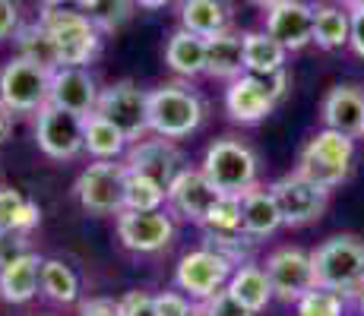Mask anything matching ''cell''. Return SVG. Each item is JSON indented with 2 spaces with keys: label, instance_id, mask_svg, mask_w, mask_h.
Here are the masks:
<instances>
[{
  "label": "cell",
  "instance_id": "obj_1",
  "mask_svg": "<svg viewBox=\"0 0 364 316\" xmlns=\"http://www.w3.org/2000/svg\"><path fill=\"white\" fill-rule=\"evenodd\" d=\"M38 23L48 29L58 51V67H86L99 58L102 32L86 13L60 6V10H41Z\"/></svg>",
  "mask_w": 364,
  "mask_h": 316
},
{
  "label": "cell",
  "instance_id": "obj_2",
  "mask_svg": "<svg viewBox=\"0 0 364 316\" xmlns=\"http://www.w3.org/2000/svg\"><path fill=\"white\" fill-rule=\"evenodd\" d=\"M206 104L184 82H165L149 92V133L162 139H184L203 124Z\"/></svg>",
  "mask_w": 364,
  "mask_h": 316
},
{
  "label": "cell",
  "instance_id": "obj_3",
  "mask_svg": "<svg viewBox=\"0 0 364 316\" xmlns=\"http://www.w3.org/2000/svg\"><path fill=\"white\" fill-rule=\"evenodd\" d=\"M203 174L213 180V187L225 196H244L247 190L257 187L260 174V158L247 143L235 136H222L203 156Z\"/></svg>",
  "mask_w": 364,
  "mask_h": 316
},
{
  "label": "cell",
  "instance_id": "obj_4",
  "mask_svg": "<svg viewBox=\"0 0 364 316\" xmlns=\"http://www.w3.org/2000/svg\"><path fill=\"white\" fill-rule=\"evenodd\" d=\"M352 161H355V139L352 136L336 133V130H320L317 136L301 149L295 171L304 180H311V184L333 190L348 180Z\"/></svg>",
  "mask_w": 364,
  "mask_h": 316
},
{
  "label": "cell",
  "instance_id": "obj_5",
  "mask_svg": "<svg viewBox=\"0 0 364 316\" xmlns=\"http://www.w3.org/2000/svg\"><path fill=\"white\" fill-rule=\"evenodd\" d=\"M314 256V272H317V288L336 294H355L364 282V241L355 234H336L323 241Z\"/></svg>",
  "mask_w": 364,
  "mask_h": 316
},
{
  "label": "cell",
  "instance_id": "obj_6",
  "mask_svg": "<svg viewBox=\"0 0 364 316\" xmlns=\"http://www.w3.org/2000/svg\"><path fill=\"white\" fill-rule=\"evenodd\" d=\"M289 89V73H244L235 82H228L225 89V108L237 124H260L266 114H272V108L279 104V98Z\"/></svg>",
  "mask_w": 364,
  "mask_h": 316
},
{
  "label": "cell",
  "instance_id": "obj_7",
  "mask_svg": "<svg viewBox=\"0 0 364 316\" xmlns=\"http://www.w3.org/2000/svg\"><path fill=\"white\" fill-rule=\"evenodd\" d=\"M51 76L54 70L32 63L26 58H13L0 70V104L10 114H32L41 111L51 98Z\"/></svg>",
  "mask_w": 364,
  "mask_h": 316
},
{
  "label": "cell",
  "instance_id": "obj_8",
  "mask_svg": "<svg viewBox=\"0 0 364 316\" xmlns=\"http://www.w3.org/2000/svg\"><path fill=\"white\" fill-rule=\"evenodd\" d=\"M127 165L117 161H92L76 178V200L92 215H121L124 212V190H127Z\"/></svg>",
  "mask_w": 364,
  "mask_h": 316
},
{
  "label": "cell",
  "instance_id": "obj_9",
  "mask_svg": "<svg viewBox=\"0 0 364 316\" xmlns=\"http://www.w3.org/2000/svg\"><path fill=\"white\" fill-rule=\"evenodd\" d=\"M95 114H102L108 124H114L127 136V143H139L149 133V92L139 89L136 82L121 80L114 86L102 89Z\"/></svg>",
  "mask_w": 364,
  "mask_h": 316
},
{
  "label": "cell",
  "instance_id": "obj_10",
  "mask_svg": "<svg viewBox=\"0 0 364 316\" xmlns=\"http://www.w3.org/2000/svg\"><path fill=\"white\" fill-rule=\"evenodd\" d=\"M86 139V117L70 114V111L58 108V104H45L38 111L35 121V143L54 161H73L80 152H86L82 146Z\"/></svg>",
  "mask_w": 364,
  "mask_h": 316
},
{
  "label": "cell",
  "instance_id": "obj_11",
  "mask_svg": "<svg viewBox=\"0 0 364 316\" xmlns=\"http://www.w3.org/2000/svg\"><path fill=\"white\" fill-rule=\"evenodd\" d=\"M272 200H276L279 212H282V224L301 228V224L317 222L326 212V200H330V190L304 180L298 171L282 174L279 180L269 184Z\"/></svg>",
  "mask_w": 364,
  "mask_h": 316
},
{
  "label": "cell",
  "instance_id": "obj_12",
  "mask_svg": "<svg viewBox=\"0 0 364 316\" xmlns=\"http://www.w3.org/2000/svg\"><path fill=\"white\" fill-rule=\"evenodd\" d=\"M232 272L235 269L222 256H215L213 250L200 247V250L181 256L178 269H174V285H178L181 294H187V298L209 300L215 291H222V288L228 285Z\"/></svg>",
  "mask_w": 364,
  "mask_h": 316
},
{
  "label": "cell",
  "instance_id": "obj_13",
  "mask_svg": "<svg viewBox=\"0 0 364 316\" xmlns=\"http://www.w3.org/2000/svg\"><path fill=\"white\" fill-rule=\"evenodd\" d=\"M266 276H269L272 294L282 300H298L317 288L314 256L301 247H282L266 259Z\"/></svg>",
  "mask_w": 364,
  "mask_h": 316
},
{
  "label": "cell",
  "instance_id": "obj_14",
  "mask_svg": "<svg viewBox=\"0 0 364 316\" xmlns=\"http://www.w3.org/2000/svg\"><path fill=\"white\" fill-rule=\"evenodd\" d=\"M117 237L133 253H159L174 241V222L162 209L159 212H130V209H124L117 215Z\"/></svg>",
  "mask_w": 364,
  "mask_h": 316
},
{
  "label": "cell",
  "instance_id": "obj_15",
  "mask_svg": "<svg viewBox=\"0 0 364 316\" xmlns=\"http://www.w3.org/2000/svg\"><path fill=\"white\" fill-rule=\"evenodd\" d=\"M99 82L86 67H58L51 76V98L48 104L70 111L80 117H92L99 108Z\"/></svg>",
  "mask_w": 364,
  "mask_h": 316
},
{
  "label": "cell",
  "instance_id": "obj_16",
  "mask_svg": "<svg viewBox=\"0 0 364 316\" xmlns=\"http://www.w3.org/2000/svg\"><path fill=\"white\" fill-rule=\"evenodd\" d=\"M222 200V193L213 187V180L203 171H193V168H184L178 178L168 187V206L187 222L203 224L206 215L213 212V206Z\"/></svg>",
  "mask_w": 364,
  "mask_h": 316
},
{
  "label": "cell",
  "instance_id": "obj_17",
  "mask_svg": "<svg viewBox=\"0 0 364 316\" xmlns=\"http://www.w3.org/2000/svg\"><path fill=\"white\" fill-rule=\"evenodd\" d=\"M124 165L133 174H143V178H152L156 184H162L165 190L171 187V180L178 178L184 168H181V152L174 149L171 139H139L127 149L124 156Z\"/></svg>",
  "mask_w": 364,
  "mask_h": 316
},
{
  "label": "cell",
  "instance_id": "obj_18",
  "mask_svg": "<svg viewBox=\"0 0 364 316\" xmlns=\"http://www.w3.org/2000/svg\"><path fill=\"white\" fill-rule=\"evenodd\" d=\"M266 32L285 48V51H301L314 41V6L304 0H289L266 13Z\"/></svg>",
  "mask_w": 364,
  "mask_h": 316
},
{
  "label": "cell",
  "instance_id": "obj_19",
  "mask_svg": "<svg viewBox=\"0 0 364 316\" xmlns=\"http://www.w3.org/2000/svg\"><path fill=\"white\" fill-rule=\"evenodd\" d=\"M323 124L326 130L364 136V89L358 86H333L323 98Z\"/></svg>",
  "mask_w": 364,
  "mask_h": 316
},
{
  "label": "cell",
  "instance_id": "obj_20",
  "mask_svg": "<svg viewBox=\"0 0 364 316\" xmlns=\"http://www.w3.org/2000/svg\"><path fill=\"white\" fill-rule=\"evenodd\" d=\"M178 16L181 29L200 35V38H213V35L232 32L235 6L232 0H181Z\"/></svg>",
  "mask_w": 364,
  "mask_h": 316
},
{
  "label": "cell",
  "instance_id": "obj_21",
  "mask_svg": "<svg viewBox=\"0 0 364 316\" xmlns=\"http://www.w3.org/2000/svg\"><path fill=\"white\" fill-rule=\"evenodd\" d=\"M41 266H45V259L32 250L13 259L10 266H4L0 269V298L6 304H29L41 291Z\"/></svg>",
  "mask_w": 364,
  "mask_h": 316
},
{
  "label": "cell",
  "instance_id": "obj_22",
  "mask_svg": "<svg viewBox=\"0 0 364 316\" xmlns=\"http://www.w3.org/2000/svg\"><path fill=\"white\" fill-rule=\"evenodd\" d=\"M241 219H244V234H250L254 241H266L282 228V212H279L272 190L257 184L254 190L241 196Z\"/></svg>",
  "mask_w": 364,
  "mask_h": 316
},
{
  "label": "cell",
  "instance_id": "obj_23",
  "mask_svg": "<svg viewBox=\"0 0 364 316\" xmlns=\"http://www.w3.org/2000/svg\"><path fill=\"white\" fill-rule=\"evenodd\" d=\"M244 73H247V67H244V35L222 32L206 38V76L235 82Z\"/></svg>",
  "mask_w": 364,
  "mask_h": 316
},
{
  "label": "cell",
  "instance_id": "obj_24",
  "mask_svg": "<svg viewBox=\"0 0 364 316\" xmlns=\"http://www.w3.org/2000/svg\"><path fill=\"white\" fill-rule=\"evenodd\" d=\"M165 63L178 76H187V80L206 73V38L187 29L171 32V38L165 45Z\"/></svg>",
  "mask_w": 364,
  "mask_h": 316
},
{
  "label": "cell",
  "instance_id": "obj_25",
  "mask_svg": "<svg viewBox=\"0 0 364 316\" xmlns=\"http://www.w3.org/2000/svg\"><path fill=\"white\" fill-rule=\"evenodd\" d=\"M348 38H352V13L346 6H314V45L323 51H336V48H346Z\"/></svg>",
  "mask_w": 364,
  "mask_h": 316
},
{
  "label": "cell",
  "instance_id": "obj_26",
  "mask_svg": "<svg viewBox=\"0 0 364 316\" xmlns=\"http://www.w3.org/2000/svg\"><path fill=\"white\" fill-rule=\"evenodd\" d=\"M285 58H289V51L266 29L244 32V67H247V73H279V70H285Z\"/></svg>",
  "mask_w": 364,
  "mask_h": 316
},
{
  "label": "cell",
  "instance_id": "obj_27",
  "mask_svg": "<svg viewBox=\"0 0 364 316\" xmlns=\"http://www.w3.org/2000/svg\"><path fill=\"white\" fill-rule=\"evenodd\" d=\"M228 291L235 294L237 300H241L247 310L260 313L266 304H269L276 294H272V285H269V276H266V269H260V266L247 263L241 266V269L232 272V278H228Z\"/></svg>",
  "mask_w": 364,
  "mask_h": 316
},
{
  "label": "cell",
  "instance_id": "obj_28",
  "mask_svg": "<svg viewBox=\"0 0 364 316\" xmlns=\"http://www.w3.org/2000/svg\"><path fill=\"white\" fill-rule=\"evenodd\" d=\"M86 152L95 161H117L127 152V136L117 130L114 124H108L102 114L86 117V139H82Z\"/></svg>",
  "mask_w": 364,
  "mask_h": 316
},
{
  "label": "cell",
  "instance_id": "obj_29",
  "mask_svg": "<svg viewBox=\"0 0 364 316\" xmlns=\"http://www.w3.org/2000/svg\"><path fill=\"white\" fill-rule=\"evenodd\" d=\"M38 222H41V209L35 206L32 200H26V196L13 187H0V231L29 234Z\"/></svg>",
  "mask_w": 364,
  "mask_h": 316
},
{
  "label": "cell",
  "instance_id": "obj_30",
  "mask_svg": "<svg viewBox=\"0 0 364 316\" xmlns=\"http://www.w3.org/2000/svg\"><path fill=\"white\" fill-rule=\"evenodd\" d=\"M13 38H16V58L41 63L48 70H58V51H54L51 35H48V29L41 23L19 26V32Z\"/></svg>",
  "mask_w": 364,
  "mask_h": 316
},
{
  "label": "cell",
  "instance_id": "obj_31",
  "mask_svg": "<svg viewBox=\"0 0 364 316\" xmlns=\"http://www.w3.org/2000/svg\"><path fill=\"white\" fill-rule=\"evenodd\" d=\"M41 294L54 304H73V300H80V278L60 259H45V266H41Z\"/></svg>",
  "mask_w": 364,
  "mask_h": 316
},
{
  "label": "cell",
  "instance_id": "obj_32",
  "mask_svg": "<svg viewBox=\"0 0 364 316\" xmlns=\"http://www.w3.org/2000/svg\"><path fill=\"white\" fill-rule=\"evenodd\" d=\"M162 202H168V190L143 174H127V190H124V209L130 212H159Z\"/></svg>",
  "mask_w": 364,
  "mask_h": 316
},
{
  "label": "cell",
  "instance_id": "obj_33",
  "mask_svg": "<svg viewBox=\"0 0 364 316\" xmlns=\"http://www.w3.org/2000/svg\"><path fill=\"white\" fill-rule=\"evenodd\" d=\"M203 247L213 250L215 256H222L232 269H241V266L250 263V253H254L257 241L250 234H213V231H206V241H203Z\"/></svg>",
  "mask_w": 364,
  "mask_h": 316
},
{
  "label": "cell",
  "instance_id": "obj_34",
  "mask_svg": "<svg viewBox=\"0 0 364 316\" xmlns=\"http://www.w3.org/2000/svg\"><path fill=\"white\" fill-rule=\"evenodd\" d=\"M203 228L213 231V234H241L244 219H241V196H225L213 206V212L206 215Z\"/></svg>",
  "mask_w": 364,
  "mask_h": 316
},
{
  "label": "cell",
  "instance_id": "obj_35",
  "mask_svg": "<svg viewBox=\"0 0 364 316\" xmlns=\"http://www.w3.org/2000/svg\"><path fill=\"white\" fill-rule=\"evenodd\" d=\"M133 0H99L89 19L99 26V32H117L133 16Z\"/></svg>",
  "mask_w": 364,
  "mask_h": 316
},
{
  "label": "cell",
  "instance_id": "obj_36",
  "mask_svg": "<svg viewBox=\"0 0 364 316\" xmlns=\"http://www.w3.org/2000/svg\"><path fill=\"white\" fill-rule=\"evenodd\" d=\"M298 316H342V294L314 288L298 300Z\"/></svg>",
  "mask_w": 364,
  "mask_h": 316
},
{
  "label": "cell",
  "instance_id": "obj_37",
  "mask_svg": "<svg viewBox=\"0 0 364 316\" xmlns=\"http://www.w3.org/2000/svg\"><path fill=\"white\" fill-rule=\"evenodd\" d=\"M203 310H206V316H257L254 310H247L228 288H222V291H215L209 300H203Z\"/></svg>",
  "mask_w": 364,
  "mask_h": 316
},
{
  "label": "cell",
  "instance_id": "obj_38",
  "mask_svg": "<svg viewBox=\"0 0 364 316\" xmlns=\"http://www.w3.org/2000/svg\"><path fill=\"white\" fill-rule=\"evenodd\" d=\"M29 253V234H19V231H0V269L10 266L13 259L26 256Z\"/></svg>",
  "mask_w": 364,
  "mask_h": 316
},
{
  "label": "cell",
  "instance_id": "obj_39",
  "mask_svg": "<svg viewBox=\"0 0 364 316\" xmlns=\"http://www.w3.org/2000/svg\"><path fill=\"white\" fill-rule=\"evenodd\" d=\"M117 304H121V316H159L156 298L146 291H127Z\"/></svg>",
  "mask_w": 364,
  "mask_h": 316
},
{
  "label": "cell",
  "instance_id": "obj_40",
  "mask_svg": "<svg viewBox=\"0 0 364 316\" xmlns=\"http://www.w3.org/2000/svg\"><path fill=\"white\" fill-rule=\"evenodd\" d=\"M191 310H193V304H191V298H187V294H181V291L156 294V313L159 316H187Z\"/></svg>",
  "mask_w": 364,
  "mask_h": 316
},
{
  "label": "cell",
  "instance_id": "obj_41",
  "mask_svg": "<svg viewBox=\"0 0 364 316\" xmlns=\"http://www.w3.org/2000/svg\"><path fill=\"white\" fill-rule=\"evenodd\" d=\"M19 32V0H0V41Z\"/></svg>",
  "mask_w": 364,
  "mask_h": 316
},
{
  "label": "cell",
  "instance_id": "obj_42",
  "mask_svg": "<svg viewBox=\"0 0 364 316\" xmlns=\"http://www.w3.org/2000/svg\"><path fill=\"white\" fill-rule=\"evenodd\" d=\"M80 316H121V304L111 298H92V300H82Z\"/></svg>",
  "mask_w": 364,
  "mask_h": 316
},
{
  "label": "cell",
  "instance_id": "obj_43",
  "mask_svg": "<svg viewBox=\"0 0 364 316\" xmlns=\"http://www.w3.org/2000/svg\"><path fill=\"white\" fill-rule=\"evenodd\" d=\"M348 45H352V51L364 58V10L352 13V38H348Z\"/></svg>",
  "mask_w": 364,
  "mask_h": 316
},
{
  "label": "cell",
  "instance_id": "obj_44",
  "mask_svg": "<svg viewBox=\"0 0 364 316\" xmlns=\"http://www.w3.org/2000/svg\"><path fill=\"white\" fill-rule=\"evenodd\" d=\"M10 126H13V114L4 108V104H0V143L10 136Z\"/></svg>",
  "mask_w": 364,
  "mask_h": 316
},
{
  "label": "cell",
  "instance_id": "obj_45",
  "mask_svg": "<svg viewBox=\"0 0 364 316\" xmlns=\"http://www.w3.org/2000/svg\"><path fill=\"white\" fill-rule=\"evenodd\" d=\"M136 6H143V10H165L171 0H133Z\"/></svg>",
  "mask_w": 364,
  "mask_h": 316
},
{
  "label": "cell",
  "instance_id": "obj_46",
  "mask_svg": "<svg viewBox=\"0 0 364 316\" xmlns=\"http://www.w3.org/2000/svg\"><path fill=\"white\" fill-rule=\"evenodd\" d=\"M250 4H254V6H260V10H266V13H269V10H276V6L289 4V0H250Z\"/></svg>",
  "mask_w": 364,
  "mask_h": 316
},
{
  "label": "cell",
  "instance_id": "obj_47",
  "mask_svg": "<svg viewBox=\"0 0 364 316\" xmlns=\"http://www.w3.org/2000/svg\"><path fill=\"white\" fill-rule=\"evenodd\" d=\"M339 6H346L348 13H358V10H364V0H342Z\"/></svg>",
  "mask_w": 364,
  "mask_h": 316
},
{
  "label": "cell",
  "instance_id": "obj_48",
  "mask_svg": "<svg viewBox=\"0 0 364 316\" xmlns=\"http://www.w3.org/2000/svg\"><path fill=\"white\" fill-rule=\"evenodd\" d=\"M41 4H45L48 10H60V6H70L73 0H41Z\"/></svg>",
  "mask_w": 364,
  "mask_h": 316
},
{
  "label": "cell",
  "instance_id": "obj_49",
  "mask_svg": "<svg viewBox=\"0 0 364 316\" xmlns=\"http://www.w3.org/2000/svg\"><path fill=\"white\" fill-rule=\"evenodd\" d=\"M355 298H358V304H361V310H364V282L358 285V291H355Z\"/></svg>",
  "mask_w": 364,
  "mask_h": 316
},
{
  "label": "cell",
  "instance_id": "obj_50",
  "mask_svg": "<svg viewBox=\"0 0 364 316\" xmlns=\"http://www.w3.org/2000/svg\"><path fill=\"white\" fill-rule=\"evenodd\" d=\"M187 316H206V310H203V304H197V307H193V310L187 313Z\"/></svg>",
  "mask_w": 364,
  "mask_h": 316
}]
</instances>
